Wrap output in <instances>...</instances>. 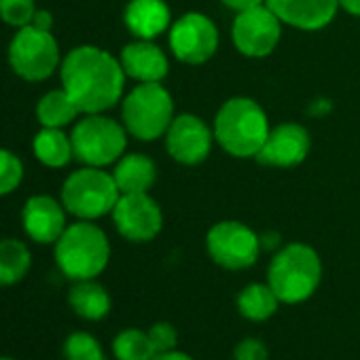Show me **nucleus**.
<instances>
[{
	"instance_id": "bb28decb",
	"label": "nucleus",
	"mask_w": 360,
	"mask_h": 360,
	"mask_svg": "<svg viewBox=\"0 0 360 360\" xmlns=\"http://www.w3.org/2000/svg\"><path fill=\"white\" fill-rule=\"evenodd\" d=\"M22 183H24L22 159L9 148H0V198L18 191Z\"/></svg>"
},
{
	"instance_id": "6ab92c4d",
	"label": "nucleus",
	"mask_w": 360,
	"mask_h": 360,
	"mask_svg": "<svg viewBox=\"0 0 360 360\" xmlns=\"http://www.w3.org/2000/svg\"><path fill=\"white\" fill-rule=\"evenodd\" d=\"M115 183L123 193H148L157 180V165L148 155L129 153L123 155L112 169Z\"/></svg>"
},
{
	"instance_id": "9b49d317",
	"label": "nucleus",
	"mask_w": 360,
	"mask_h": 360,
	"mask_svg": "<svg viewBox=\"0 0 360 360\" xmlns=\"http://www.w3.org/2000/svg\"><path fill=\"white\" fill-rule=\"evenodd\" d=\"M282 37V22L267 7L259 5L240 11L231 26V39L236 49L246 58H267L276 51Z\"/></svg>"
},
{
	"instance_id": "aec40b11",
	"label": "nucleus",
	"mask_w": 360,
	"mask_h": 360,
	"mask_svg": "<svg viewBox=\"0 0 360 360\" xmlns=\"http://www.w3.org/2000/svg\"><path fill=\"white\" fill-rule=\"evenodd\" d=\"M68 305L79 318L89 322H100L110 314L112 299L100 282L79 280L68 290Z\"/></svg>"
},
{
	"instance_id": "f257e3e1",
	"label": "nucleus",
	"mask_w": 360,
	"mask_h": 360,
	"mask_svg": "<svg viewBox=\"0 0 360 360\" xmlns=\"http://www.w3.org/2000/svg\"><path fill=\"white\" fill-rule=\"evenodd\" d=\"M60 79L83 115L106 112L119 104L125 89V70L106 49L81 45L62 58Z\"/></svg>"
},
{
	"instance_id": "c9c22d12",
	"label": "nucleus",
	"mask_w": 360,
	"mask_h": 360,
	"mask_svg": "<svg viewBox=\"0 0 360 360\" xmlns=\"http://www.w3.org/2000/svg\"><path fill=\"white\" fill-rule=\"evenodd\" d=\"M0 360H15V358H9V356H0Z\"/></svg>"
},
{
	"instance_id": "c85d7f7f",
	"label": "nucleus",
	"mask_w": 360,
	"mask_h": 360,
	"mask_svg": "<svg viewBox=\"0 0 360 360\" xmlns=\"http://www.w3.org/2000/svg\"><path fill=\"white\" fill-rule=\"evenodd\" d=\"M148 337L155 345V352L176 349V345H178V330L169 322H155L148 328Z\"/></svg>"
},
{
	"instance_id": "473e14b6",
	"label": "nucleus",
	"mask_w": 360,
	"mask_h": 360,
	"mask_svg": "<svg viewBox=\"0 0 360 360\" xmlns=\"http://www.w3.org/2000/svg\"><path fill=\"white\" fill-rule=\"evenodd\" d=\"M150 360H195V358L180 349H167V352H157Z\"/></svg>"
},
{
	"instance_id": "423d86ee",
	"label": "nucleus",
	"mask_w": 360,
	"mask_h": 360,
	"mask_svg": "<svg viewBox=\"0 0 360 360\" xmlns=\"http://www.w3.org/2000/svg\"><path fill=\"white\" fill-rule=\"evenodd\" d=\"M123 125L129 136L150 142L165 136L174 121V100L161 83H138L121 104Z\"/></svg>"
},
{
	"instance_id": "f8f14e48",
	"label": "nucleus",
	"mask_w": 360,
	"mask_h": 360,
	"mask_svg": "<svg viewBox=\"0 0 360 360\" xmlns=\"http://www.w3.org/2000/svg\"><path fill=\"white\" fill-rule=\"evenodd\" d=\"M110 214L119 236L136 244L155 240L163 227V212L148 193H123Z\"/></svg>"
},
{
	"instance_id": "f03ea898",
	"label": "nucleus",
	"mask_w": 360,
	"mask_h": 360,
	"mask_svg": "<svg viewBox=\"0 0 360 360\" xmlns=\"http://www.w3.org/2000/svg\"><path fill=\"white\" fill-rule=\"evenodd\" d=\"M212 131L223 150H227L231 157L248 159L259 155L271 127L257 100L238 96L219 108Z\"/></svg>"
},
{
	"instance_id": "39448f33",
	"label": "nucleus",
	"mask_w": 360,
	"mask_h": 360,
	"mask_svg": "<svg viewBox=\"0 0 360 360\" xmlns=\"http://www.w3.org/2000/svg\"><path fill=\"white\" fill-rule=\"evenodd\" d=\"M121 191L110 172L83 165L68 174L62 185V204L77 221H98L112 212Z\"/></svg>"
},
{
	"instance_id": "2f4dec72",
	"label": "nucleus",
	"mask_w": 360,
	"mask_h": 360,
	"mask_svg": "<svg viewBox=\"0 0 360 360\" xmlns=\"http://www.w3.org/2000/svg\"><path fill=\"white\" fill-rule=\"evenodd\" d=\"M32 26H34V28H41V30H51V28H53V15H51L49 11L37 9L34 20H32Z\"/></svg>"
},
{
	"instance_id": "7c9ffc66",
	"label": "nucleus",
	"mask_w": 360,
	"mask_h": 360,
	"mask_svg": "<svg viewBox=\"0 0 360 360\" xmlns=\"http://www.w3.org/2000/svg\"><path fill=\"white\" fill-rule=\"evenodd\" d=\"M221 3H223L227 9H231V11L240 13V11H246V9H252V7L265 5V0H221Z\"/></svg>"
},
{
	"instance_id": "9d476101",
	"label": "nucleus",
	"mask_w": 360,
	"mask_h": 360,
	"mask_svg": "<svg viewBox=\"0 0 360 360\" xmlns=\"http://www.w3.org/2000/svg\"><path fill=\"white\" fill-rule=\"evenodd\" d=\"M169 49L183 64H206L219 49V28L204 13H185L169 28Z\"/></svg>"
},
{
	"instance_id": "4468645a",
	"label": "nucleus",
	"mask_w": 360,
	"mask_h": 360,
	"mask_svg": "<svg viewBox=\"0 0 360 360\" xmlns=\"http://www.w3.org/2000/svg\"><path fill=\"white\" fill-rule=\"evenodd\" d=\"M62 200L51 195H32L22 208L24 233L37 244H56L68 227Z\"/></svg>"
},
{
	"instance_id": "ddd939ff",
	"label": "nucleus",
	"mask_w": 360,
	"mask_h": 360,
	"mask_svg": "<svg viewBox=\"0 0 360 360\" xmlns=\"http://www.w3.org/2000/svg\"><path fill=\"white\" fill-rule=\"evenodd\" d=\"M163 138L165 150L174 161L183 165H198L208 159L214 131L198 115H180L174 117Z\"/></svg>"
},
{
	"instance_id": "4be33fe9",
	"label": "nucleus",
	"mask_w": 360,
	"mask_h": 360,
	"mask_svg": "<svg viewBox=\"0 0 360 360\" xmlns=\"http://www.w3.org/2000/svg\"><path fill=\"white\" fill-rule=\"evenodd\" d=\"M83 115L75 100L66 94V89H51L45 96H41L37 104V119L41 127H68Z\"/></svg>"
},
{
	"instance_id": "7ed1b4c3",
	"label": "nucleus",
	"mask_w": 360,
	"mask_h": 360,
	"mask_svg": "<svg viewBox=\"0 0 360 360\" xmlns=\"http://www.w3.org/2000/svg\"><path fill=\"white\" fill-rule=\"evenodd\" d=\"M53 257L68 280H96L108 267L110 242L94 221H77L53 244Z\"/></svg>"
},
{
	"instance_id": "412c9836",
	"label": "nucleus",
	"mask_w": 360,
	"mask_h": 360,
	"mask_svg": "<svg viewBox=\"0 0 360 360\" xmlns=\"http://www.w3.org/2000/svg\"><path fill=\"white\" fill-rule=\"evenodd\" d=\"M32 153L45 167H66L75 159L72 138L60 127H41L32 140Z\"/></svg>"
},
{
	"instance_id": "c756f323",
	"label": "nucleus",
	"mask_w": 360,
	"mask_h": 360,
	"mask_svg": "<svg viewBox=\"0 0 360 360\" xmlns=\"http://www.w3.org/2000/svg\"><path fill=\"white\" fill-rule=\"evenodd\" d=\"M233 360H269V347L257 337H246L233 347Z\"/></svg>"
},
{
	"instance_id": "dca6fc26",
	"label": "nucleus",
	"mask_w": 360,
	"mask_h": 360,
	"mask_svg": "<svg viewBox=\"0 0 360 360\" xmlns=\"http://www.w3.org/2000/svg\"><path fill=\"white\" fill-rule=\"evenodd\" d=\"M265 5L282 24L311 32L326 28L335 20L339 0H265Z\"/></svg>"
},
{
	"instance_id": "cd10ccee",
	"label": "nucleus",
	"mask_w": 360,
	"mask_h": 360,
	"mask_svg": "<svg viewBox=\"0 0 360 360\" xmlns=\"http://www.w3.org/2000/svg\"><path fill=\"white\" fill-rule=\"evenodd\" d=\"M34 13H37L34 0H0V20L18 30L30 26Z\"/></svg>"
},
{
	"instance_id": "72a5a7b5",
	"label": "nucleus",
	"mask_w": 360,
	"mask_h": 360,
	"mask_svg": "<svg viewBox=\"0 0 360 360\" xmlns=\"http://www.w3.org/2000/svg\"><path fill=\"white\" fill-rule=\"evenodd\" d=\"M339 7L347 11L349 15L360 18V0H339Z\"/></svg>"
},
{
	"instance_id": "1a4fd4ad",
	"label": "nucleus",
	"mask_w": 360,
	"mask_h": 360,
	"mask_svg": "<svg viewBox=\"0 0 360 360\" xmlns=\"http://www.w3.org/2000/svg\"><path fill=\"white\" fill-rule=\"evenodd\" d=\"M210 259L229 271H242L257 263L261 255V236L240 221H221L206 236Z\"/></svg>"
},
{
	"instance_id": "0eeeda50",
	"label": "nucleus",
	"mask_w": 360,
	"mask_h": 360,
	"mask_svg": "<svg viewBox=\"0 0 360 360\" xmlns=\"http://www.w3.org/2000/svg\"><path fill=\"white\" fill-rule=\"evenodd\" d=\"M70 138L75 159L91 167H106L117 163L125 155L127 146L125 125L106 117L104 112L83 115L77 119Z\"/></svg>"
},
{
	"instance_id": "6e6552de",
	"label": "nucleus",
	"mask_w": 360,
	"mask_h": 360,
	"mask_svg": "<svg viewBox=\"0 0 360 360\" xmlns=\"http://www.w3.org/2000/svg\"><path fill=\"white\" fill-rule=\"evenodd\" d=\"M7 58L11 70L28 83L47 81L62 66V53L53 32L34 28L32 24L15 32Z\"/></svg>"
},
{
	"instance_id": "f3484780",
	"label": "nucleus",
	"mask_w": 360,
	"mask_h": 360,
	"mask_svg": "<svg viewBox=\"0 0 360 360\" xmlns=\"http://www.w3.org/2000/svg\"><path fill=\"white\" fill-rule=\"evenodd\" d=\"M121 66L125 77L138 83H161L169 70L167 56L153 41L136 39L121 51Z\"/></svg>"
},
{
	"instance_id": "20e7f679",
	"label": "nucleus",
	"mask_w": 360,
	"mask_h": 360,
	"mask_svg": "<svg viewBox=\"0 0 360 360\" xmlns=\"http://www.w3.org/2000/svg\"><path fill=\"white\" fill-rule=\"evenodd\" d=\"M322 282V261L318 252L301 242H292L278 248L269 267L267 284L286 305H299L307 301Z\"/></svg>"
},
{
	"instance_id": "5701e85b",
	"label": "nucleus",
	"mask_w": 360,
	"mask_h": 360,
	"mask_svg": "<svg viewBox=\"0 0 360 360\" xmlns=\"http://www.w3.org/2000/svg\"><path fill=\"white\" fill-rule=\"evenodd\" d=\"M236 305H238V311L246 320H250V322H265V320H269L278 311L280 299L276 297V292L271 290L269 284L255 282V284L244 286L238 292Z\"/></svg>"
},
{
	"instance_id": "2eb2a0df",
	"label": "nucleus",
	"mask_w": 360,
	"mask_h": 360,
	"mask_svg": "<svg viewBox=\"0 0 360 360\" xmlns=\"http://www.w3.org/2000/svg\"><path fill=\"white\" fill-rule=\"evenodd\" d=\"M309 131L303 125L280 123L269 131L257 159L263 165L271 167H295L305 161V157L309 155Z\"/></svg>"
},
{
	"instance_id": "393cba45",
	"label": "nucleus",
	"mask_w": 360,
	"mask_h": 360,
	"mask_svg": "<svg viewBox=\"0 0 360 360\" xmlns=\"http://www.w3.org/2000/svg\"><path fill=\"white\" fill-rule=\"evenodd\" d=\"M155 354L157 352L148 337V330L123 328L112 339V356L117 360H150Z\"/></svg>"
},
{
	"instance_id": "a878e982",
	"label": "nucleus",
	"mask_w": 360,
	"mask_h": 360,
	"mask_svg": "<svg viewBox=\"0 0 360 360\" xmlns=\"http://www.w3.org/2000/svg\"><path fill=\"white\" fill-rule=\"evenodd\" d=\"M62 354L66 360H106L100 341L85 330L70 333L62 345Z\"/></svg>"
},
{
	"instance_id": "a211bd4d",
	"label": "nucleus",
	"mask_w": 360,
	"mask_h": 360,
	"mask_svg": "<svg viewBox=\"0 0 360 360\" xmlns=\"http://www.w3.org/2000/svg\"><path fill=\"white\" fill-rule=\"evenodd\" d=\"M123 22L136 39L153 41L169 28L172 13L163 0H129Z\"/></svg>"
},
{
	"instance_id": "b1692460",
	"label": "nucleus",
	"mask_w": 360,
	"mask_h": 360,
	"mask_svg": "<svg viewBox=\"0 0 360 360\" xmlns=\"http://www.w3.org/2000/svg\"><path fill=\"white\" fill-rule=\"evenodd\" d=\"M32 267L30 248L15 238L0 240V286L20 284Z\"/></svg>"
},
{
	"instance_id": "f704fd0d",
	"label": "nucleus",
	"mask_w": 360,
	"mask_h": 360,
	"mask_svg": "<svg viewBox=\"0 0 360 360\" xmlns=\"http://www.w3.org/2000/svg\"><path fill=\"white\" fill-rule=\"evenodd\" d=\"M278 246H280V236L278 233H265V236H261V248L274 250Z\"/></svg>"
}]
</instances>
